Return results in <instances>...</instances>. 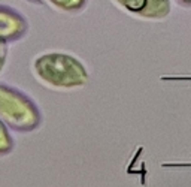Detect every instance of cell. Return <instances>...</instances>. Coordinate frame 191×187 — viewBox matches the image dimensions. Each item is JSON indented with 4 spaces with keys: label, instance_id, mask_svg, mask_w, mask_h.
I'll return each mask as SVG.
<instances>
[{
    "label": "cell",
    "instance_id": "cell-9",
    "mask_svg": "<svg viewBox=\"0 0 191 187\" xmlns=\"http://www.w3.org/2000/svg\"><path fill=\"white\" fill-rule=\"evenodd\" d=\"M24 2L32 3V5H42V3H45V0H24Z\"/></svg>",
    "mask_w": 191,
    "mask_h": 187
},
{
    "label": "cell",
    "instance_id": "cell-7",
    "mask_svg": "<svg viewBox=\"0 0 191 187\" xmlns=\"http://www.w3.org/2000/svg\"><path fill=\"white\" fill-rule=\"evenodd\" d=\"M7 54H9V49H7V44H5V42H0V74H2L3 67L6 66Z\"/></svg>",
    "mask_w": 191,
    "mask_h": 187
},
{
    "label": "cell",
    "instance_id": "cell-4",
    "mask_svg": "<svg viewBox=\"0 0 191 187\" xmlns=\"http://www.w3.org/2000/svg\"><path fill=\"white\" fill-rule=\"evenodd\" d=\"M30 30V23L17 8L0 3V42L12 44L21 40Z\"/></svg>",
    "mask_w": 191,
    "mask_h": 187
},
{
    "label": "cell",
    "instance_id": "cell-1",
    "mask_svg": "<svg viewBox=\"0 0 191 187\" xmlns=\"http://www.w3.org/2000/svg\"><path fill=\"white\" fill-rule=\"evenodd\" d=\"M32 70L45 87L60 91L82 88L90 81L84 63L76 55L63 51L39 54L32 63Z\"/></svg>",
    "mask_w": 191,
    "mask_h": 187
},
{
    "label": "cell",
    "instance_id": "cell-8",
    "mask_svg": "<svg viewBox=\"0 0 191 187\" xmlns=\"http://www.w3.org/2000/svg\"><path fill=\"white\" fill-rule=\"evenodd\" d=\"M175 3L181 8H191V0H175Z\"/></svg>",
    "mask_w": 191,
    "mask_h": 187
},
{
    "label": "cell",
    "instance_id": "cell-6",
    "mask_svg": "<svg viewBox=\"0 0 191 187\" xmlns=\"http://www.w3.org/2000/svg\"><path fill=\"white\" fill-rule=\"evenodd\" d=\"M15 147L14 138L9 133V127L6 123L0 118V157H5L7 154L12 153Z\"/></svg>",
    "mask_w": 191,
    "mask_h": 187
},
{
    "label": "cell",
    "instance_id": "cell-5",
    "mask_svg": "<svg viewBox=\"0 0 191 187\" xmlns=\"http://www.w3.org/2000/svg\"><path fill=\"white\" fill-rule=\"evenodd\" d=\"M45 2L55 11L69 15L81 13L88 5V0H45Z\"/></svg>",
    "mask_w": 191,
    "mask_h": 187
},
{
    "label": "cell",
    "instance_id": "cell-2",
    "mask_svg": "<svg viewBox=\"0 0 191 187\" xmlns=\"http://www.w3.org/2000/svg\"><path fill=\"white\" fill-rule=\"evenodd\" d=\"M0 118L18 133H32L42 124V112L27 93L0 81Z\"/></svg>",
    "mask_w": 191,
    "mask_h": 187
},
{
    "label": "cell",
    "instance_id": "cell-3",
    "mask_svg": "<svg viewBox=\"0 0 191 187\" xmlns=\"http://www.w3.org/2000/svg\"><path fill=\"white\" fill-rule=\"evenodd\" d=\"M123 12L143 21H163L172 12V0H110Z\"/></svg>",
    "mask_w": 191,
    "mask_h": 187
}]
</instances>
